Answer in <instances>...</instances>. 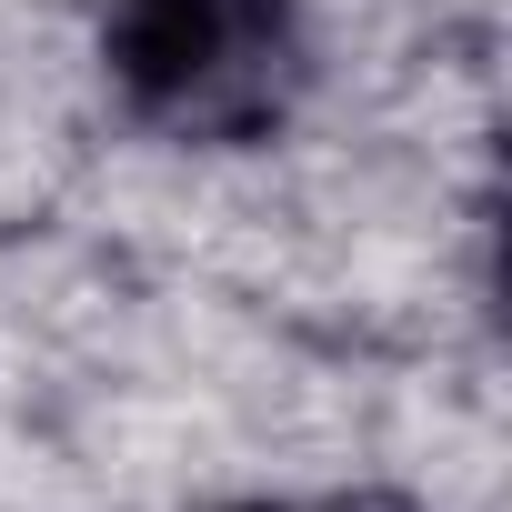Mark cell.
Here are the masks:
<instances>
[{
	"instance_id": "1",
	"label": "cell",
	"mask_w": 512,
	"mask_h": 512,
	"mask_svg": "<svg viewBox=\"0 0 512 512\" xmlns=\"http://www.w3.org/2000/svg\"><path fill=\"white\" fill-rule=\"evenodd\" d=\"M292 51L282 0H121L111 71L161 121H231L272 101V71Z\"/></svg>"
},
{
	"instance_id": "2",
	"label": "cell",
	"mask_w": 512,
	"mask_h": 512,
	"mask_svg": "<svg viewBox=\"0 0 512 512\" xmlns=\"http://www.w3.org/2000/svg\"><path fill=\"white\" fill-rule=\"evenodd\" d=\"M241 512H292V502H241Z\"/></svg>"
}]
</instances>
